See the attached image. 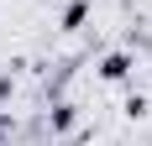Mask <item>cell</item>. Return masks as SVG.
Here are the masks:
<instances>
[{
	"label": "cell",
	"mask_w": 152,
	"mask_h": 146,
	"mask_svg": "<svg viewBox=\"0 0 152 146\" xmlns=\"http://www.w3.org/2000/svg\"><path fill=\"white\" fill-rule=\"evenodd\" d=\"M126 73H131V52H105V58H100V78L121 84Z\"/></svg>",
	"instance_id": "cell-1"
},
{
	"label": "cell",
	"mask_w": 152,
	"mask_h": 146,
	"mask_svg": "<svg viewBox=\"0 0 152 146\" xmlns=\"http://www.w3.org/2000/svg\"><path fill=\"white\" fill-rule=\"evenodd\" d=\"M74 120H79V110H74V104H53V131H74Z\"/></svg>",
	"instance_id": "cell-2"
},
{
	"label": "cell",
	"mask_w": 152,
	"mask_h": 146,
	"mask_svg": "<svg viewBox=\"0 0 152 146\" xmlns=\"http://www.w3.org/2000/svg\"><path fill=\"white\" fill-rule=\"evenodd\" d=\"M84 16H89V5H84V0H74V5L63 11V31H79V26H84Z\"/></svg>",
	"instance_id": "cell-3"
},
{
	"label": "cell",
	"mask_w": 152,
	"mask_h": 146,
	"mask_svg": "<svg viewBox=\"0 0 152 146\" xmlns=\"http://www.w3.org/2000/svg\"><path fill=\"white\" fill-rule=\"evenodd\" d=\"M126 115L137 120V115H147V99H142V94H131V99H126Z\"/></svg>",
	"instance_id": "cell-4"
}]
</instances>
